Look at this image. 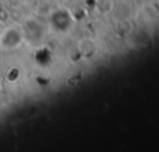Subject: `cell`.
Wrapping results in <instances>:
<instances>
[{
    "label": "cell",
    "instance_id": "obj_1",
    "mask_svg": "<svg viewBox=\"0 0 159 152\" xmlns=\"http://www.w3.org/2000/svg\"><path fill=\"white\" fill-rule=\"evenodd\" d=\"M21 34L15 29H7L1 35V45L5 49H14L21 42Z\"/></svg>",
    "mask_w": 159,
    "mask_h": 152
}]
</instances>
